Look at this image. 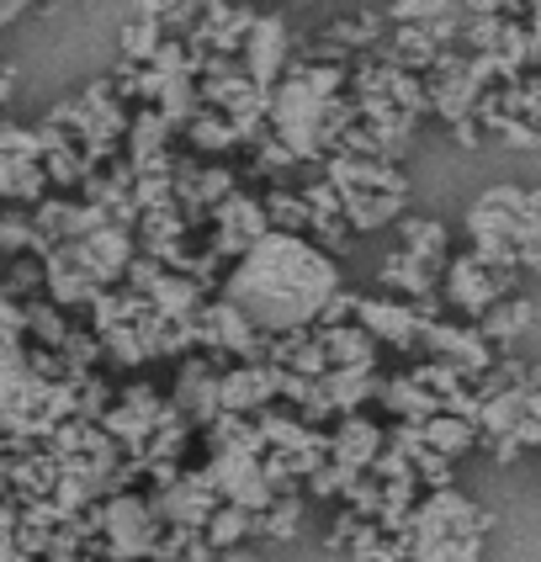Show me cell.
Listing matches in <instances>:
<instances>
[{
  "label": "cell",
  "mask_w": 541,
  "mask_h": 562,
  "mask_svg": "<svg viewBox=\"0 0 541 562\" xmlns=\"http://www.w3.org/2000/svg\"><path fill=\"white\" fill-rule=\"evenodd\" d=\"M335 286H340L335 266L314 245H303L292 234H266L228 281V303L266 329H292V324L314 318L335 297Z\"/></svg>",
  "instance_id": "1"
},
{
  "label": "cell",
  "mask_w": 541,
  "mask_h": 562,
  "mask_svg": "<svg viewBox=\"0 0 541 562\" xmlns=\"http://www.w3.org/2000/svg\"><path fill=\"white\" fill-rule=\"evenodd\" d=\"M22 5H27V0H0V22H5V16H16Z\"/></svg>",
  "instance_id": "2"
}]
</instances>
